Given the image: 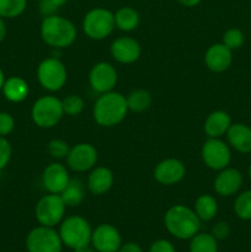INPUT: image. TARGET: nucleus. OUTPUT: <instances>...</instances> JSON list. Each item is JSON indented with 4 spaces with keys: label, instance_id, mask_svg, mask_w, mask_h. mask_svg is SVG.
<instances>
[{
    "label": "nucleus",
    "instance_id": "obj_1",
    "mask_svg": "<svg viewBox=\"0 0 251 252\" xmlns=\"http://www.w3.org/2000/svg\"><path fill=\"white\" fill-rule=\"evenodd\" d=\"M128 111L126 96L112 90L98 96L94 103L93 116L98 126L111 128L122 123Z\"/></svg>",
    "mask_w": 251,
    "mask_h": 252
},
{
    "label": "nucleus",
    "instance_id": "obj_2",
    "mask_svg": "<svg viewBox=\"0 0 251 252\" xmlns=\"http://www.w3.org/2000/svg\"><path fill=\"white\" fill-rule=\"evenodd\" d=\"M164 224L170 235L179 240H191L201 229V220L197 214L184 204L170 207L164 216Z\"/></svg>",
    "mask_w": 251,
    "mask_h": 252
},
{
    "label": "nucleus",
    "instance_id": "obj_3",
    "mask_svg": "<svg viewBox=\"0 0 251 252\" xmlns=\"http://www.w3.org/2000/svg\"><path fill=\"white\" fill-rule=\"evenodd\" d=\"M41 37L47 46L54 49L70 47L78 37L75 25L61 15L43 17L41 24Z\"/></svg>",
    "mask_w": 251,
    "mask_h": 252
},
{
    "label": "nucleus",
    "instance_id": "obj_4",
    "mask_svg": "<svg viewBox=\"0 0 251 252\" xmlns=\"http://www.w3.org/2000/svg\"><path fill=\"white\" fill-rule=\"evenodd\" d=\"M59 236L63 245L74 251L91 245L93 228L84 217H66L59 224Z\"/></svg>",
    "mask_w": 251,
    "mask_h": 252
},
{
    "label": "nucleus",
    "instance_id": "obj_5",
    "mask_svg": "<svg viewBox=\"0 0 251 252\" xmlns=\"http://www.w3.org/2000/svg\"><path fill=\"white\" fill-rule=\"evenodd\" d=\"M64 116L62 100L57 96H41L33 102L31 108V118L34 125L43 129L53 128L61 122Z\"/></svg>",
    "mask_w": 251,
    "mask_h": 252
},
{
    "label": "nucleus",
    "instance_id": "obj_6",
    "mask_svg": "<svg viewBox=\"0 0 251 252\" xmlns=\"http://www.w3.org/2000/svg\"><path fill=\"white\" fill-rule=\"evenodd\" d=\"M115 29V12L106 7H94L83 19L84 33L94 41L107 38Z\"/></svg>",
    "mask_w": 251,
    "mask_h": 252
},
{
    "label": "nucleus",
    "instance_id": "obj_7",
    "mask_svg": "<svg viewBox=\"0 0 251 252\" xmlns=\"http://www.w3.org/2000/svg\"><path fill=\"white\" fill-rule=\"evenodd\" d=\"M68 79V71L63 62L57 57L43 59L37 66V80L47 91L56 93L64 88Z\"/></svg>",
    "mask_w": 251,
    "mask_h": 252
},
{
    "label": "nucleus",
    "instance_id": "obj_8",
    "mask_svg": "<svg viewBox=\"0 0 251 252\" xmlns=\"http://www.w3.org/2000/svg\"><path fill=\"white\" fill-rule=\"evenodd\" d=\"M66 206L62 199L61 194L48 193L46 196L41 197L37 202L36 208H34V216L39 225L54 226L59 225L64 219Z\"/></svg>",
    "mask_w": 251,
    "mask_h": 252
},
{
    "label": "nucleus",
    "instance_id": "obj_9",
    "mask_svg": "<svg viewBox=\"0 0 251 252\" xmlns=\"http://www.w3.org/2000/svg\"><path fill=\"white\" fill-rule=\"evenodd\" d=\"M63 243L54 228L39 225L32 229L26 238L29 252H62Z\"/></svg>",
    "mask_w": 251,
    "mask_h": 252
},
{
    "label": "nucleus",
    "instance_id": "obj_10",
    "mask_svg": "<svg viewBox=\"0 0 251 252\" xmlns=\"http://www.w3.org/2000/svg\"><path fill=\"white\" fill-rule=\"evenodd\" d=\"M201 157L207 167L220 171L230 164L231 150L228 143L220 138H208L202 145Z\"/></svg>",
    "mask_w": 251,
    "mask_h": 252
},
{
    "label": "nucleus",
    "instance_id": "obj_11",
    "mask_svg": "<svg viewBox=\"0 0 251 252\" xmlns=\"http://www.w3.org/2000/svg\"><path fill=\"white\" fill-rule=\"evenodd\" d=\"M66 164L74 172H86L96 166L98 154L96 148L90 143H78L69 150Z\"/></svg>",
    "mask_w": 251,
    "mask_h": 252
},
{
    "label": "nucleus",
    "instance_id": "obj_12",
    "mask_svg": "<svg viewBox=\"0 0 251 252\" xmlns=\"http://www.w3.org/2000/svg\"><path fill=\"white\" fill-rule=\"evenodd\" d=\"M117 70L107 62H98L94 64L89 73V84L91 89L100 95L112 91L117 85Z\"/></svg>",
    "mask_w": 251,
    "mask_h": 252
},
{
    "label": "nucleus",
    "instance_id": "obj_13",
    "mask_svg": "<svg viewBox=\"0 0 251 252\" xmlns=\"http://www.w3.org/2000/svg\"><path fill=\"white\" fill-rule=\"evenodd\" d=\"M122 245L118 229L111 224H100L93 229L91 246L96 252H117Z\"/></svg>",
    "mask_w": 251,
    "mask_h": 252
},
{
    "label": "nucleus",
    "instance_id": "obj_14",
    "mask_svg": "<svg viewBox=\"0 0 251 252\" xmlns=\"http://www.w3.org/2000/svg\"><path fill=\"white\" fill-rule=\"evenodd\" d=\"M186 175V166L176 158L161 160L154 169V179L164 186H174L181 182Z\"/></svg>",
    "mask_w": 251,
    "mask_h": 252
},
{
    "label": "nucleus",
    "instance_id": "obj_15",
    "mask_svg": "<svg viewBox=\"0 0 251 252\" xmlns=\"http://www.w3.org/2000/svg\"><path fill=\"white\" fill-rule=\"evenodd\" d=\"M70 181V175L65 165L61 162H51L42 172V185L48 193L61 194Z\"/></svg>",
    "mask_w": 251,
    "mask_h": 252
},
{
    "label": "nucleus",
    "instance_id": "obj_16",
    "mask_svg": "<svg viewBox=\"0 0 251 252\" xmlns=\"http://www.w3.org/2000/svg\"><path fill=\"white\" fill-rule=\"evenodd\" d=\"M110 52L112 58L121 64H132L139 59L142 54V46L135 38L122 36L113 39Z\"/></svg>",
    "mask_w": 251,
    "mask_h": 252
},
{
    "label": "nucleus",
    "instance_id": "obj_17",
    "mask_svg": "<svg viewBox=\"0 0 251 252\" xmlns=\"http://www.w3.org/2000/svg\"><path fill=\"white\" fill-rule=\"evenodd\" d=\"M243 184V174L235 167L228 166L218 171V175L214 177L213 189L220 197H231L240 191Z\"/></svg>",
    "mask_w": 251,
    "mask_h": 252
},
{
    "label": "nucleus",
    "instance_id": "obj_18",
    "mask_svg": "<svg viewBox=\"0 0 251 252\" xmlns=\"http://www.w3.org/2000/svg\"><path fill=\"white\" fill-rule=\"evenodd\" d=\"M204 63L213 73H223L228 70L233 63V51L221 42L212 44L204 54Z\"/></svg>",
    "mask_w": 251,
    "mask_h": 252
},
{
    "label": "nucleus",
    "instance_id": "obj_19",
    "mask_svg": "<svg viewBox=\"0 0 251 252\" xmlns=\"http://www.w3.org/2000/svg\"><path fill=\"white\" fill-rule=\"evenodd\" d=\"M115 176L108 167L95 166L88 176V189L95 196L106 194L113 186Z\"/></svg>",
    "mask_w": 251,
    "mask_h": 252
},
{
    "label": "nucleus",
    "instance_id": "obj_20",
    "mask_svg": "<svg viewBox=\"0 0 251 252\" xmlns=\"http://www.w3.org/2000/svg\"><path fill=\"white\" fill-rule=\"evenodd\" d=\"M229 147L241 154L251 153V127L245 123H231L226 132Z\"/></svg>",
    "mask_w": 251,
    "mask_h": 252
},
{
    "label": "nucleus",
    "instance_id": "obj_21",
    "mask_svg": "<svg viewBox=\"0 0 251 252\" xmlns=\"http://www.w3.org/2000/svg\"><path fill=\"white\" fill-rule=\"evenodd\" d=\"M231 123V117L228 112L223 110L213 111L204 121V133L208 138H221L226 134Z\"/></svg>",
    "mask_w": 251,
    "mask_h": 252
},
{
    "label": "nucleus",
    "instance_id": "obj_22",
    "mask_svg": "<svg viewBox=\"0 0 251 252\" xmlns=\"http://www.w3.org/2000/svg\"><path fill=\"white\" fill-rule=\"evenodd\" d=\"M1 93L7 101L20 103L27 98L30 94V85L21 76H10L5 79Z\"/></svg>",
    "mask_w": 251,
    "mask_h": 252
},
{
    "label": "nucleus",
    "instance_id": "obj_23",
    "mask_svg": "<svg viewBox=\"0 0 251 252\" xmlns=\"http://www.w3.org/2000/svg\"><path fill=\"white\" fill-rule=\"evenodd\" d=\"M139 12L130 6H122L115 12V24L123 32H132L139 26Z\"/></svg>",
    "mask_w": 251,
    "mask_h": 252
},
{
    "label": "nucleus",
    "instance_id": "obj_24",
    "mask_svg": "<svg viewBox=\"0 0 251 252\" xmlns=\"http://www.w3.org/2000/svg\"><path fill=\"white\" fill-rule=\"evenodd\" d=\"M193 211L201 221H211L218 213V202L212 194H201L194 202Z\"/></svg>",
    "mask_w": 251,
    "mask_h": 252
},
{
    "label": "nucleus",
    "instance_id": "obj_25",
    "mask_svg": "<svg viewBox=\"0 0 251 252\" xmlns=\"http://www.w3.org/2000/svg\"><path fill=\"white\" fill-rule=\"evenodd\" d=\"M66 207H78L85 199V186L79 179H70L69 184L61 193Z\"/></svg>",
    "mask_w": 251,
    "mask_h": 252
},
{
    "label": "nucleus",
    "instance_id": "obj_26",
    "mask_svg": "<svg viewBox=\"0 0 251 252\" xmlns=\"http://www.w3.org/2000/svg\"><path fill=\"white\" fill-rule=\"evenodd\" d=\"M126 100H127L128 110L135 113L149 110L153 102L152 95L145 89H135L132 93L128 94V96H126Z\"/></svg>",
    "mask_w": 251,
    "mask_h": 252
},
{
    "label": "nucleus",
    "instance_id": "obj_27",
    "mask_svg": "<svg viewBox=\"0 0 251 252\" xmlns=\"http://www.w3.org/2000/svg\"><path fill=\"white\" fill-rule=\"evenodd\" d=\"M189 252H218V240L211 233H198L189 241Z\"/></svg>",
    "mask_w": 251,
    "mask_h": 252
},
{
    "label": "nucleus",
    "instance_id": "obj_28",
    "mask_svg": "<svg viewBox=\"0 0 251 252\" xmlns=\"http://www.w3.org/2000/svg\"><path fill=\"white\" fill-rule=\"evenodd\" d=\"M234 213L241 220H251V189H246L236 196Z\"/></svg>",
    "mask_w": 251,
    "mask_h": 252
},
{
    "label": "nucleus",
    "instance_id": "obj_29",
    "mask_svg": "<svg viewBox=\"0 0 251 252\" xmlns=\"http://www.w3.org/2000/svg\"><path fill=\"white\" fill-rule=\"evenodd\" d=\"M27 0H0V17L15 19L25 12Z\"/></svg>",
    "mask_w": 251,
    "mask_h": 252
},
{
    "label": "nucleus",
    "instance_id": "obj_30",
    "mask_svg": "<svg viewBox=\"0 0 251 252\" xmlns=\"http://www.w3.org/2000/svg\"><path fill=\"white\" fill-rule=\"evenodd\" d=\"M62 106H63L64 115L76 117V116L83 113L84 108H85V101L81 96L71 94V95H68L62 100Z\"/></svg>",
    "mask_w": 251,
    "mask_h": 252
},
{
    "label": "nucleus",
    "instance_id": "obj_31",
    "mask_svg": "<svg viewBox=\"0 0 251 252\" xmlns=\"http://www.w3.org/2000/svg\"><path fill=\"white\" fill-rule=\"evenodd\" d=\"M245 42V36L241 30L236 29V27H231V29L226 30L223 34V41L221 43L225 44L229 49L235 51L239 49Z\"/></svg>",
    "mask_w": 251,
    "mask_h": 252
},
{
    "label": "nucleus",
    "instance_id": "obj_32",
    "mask_svg": "<svg viewBox=\"0 0 251 252\" xmlns=\"http://www.w3.org/2000/svg\"><path fill=\"white\" fill-rule=\"evenodd\" d=\"M47 150H48V154L51 155L53 159L61 160L65 159L69 154V150H70V147H69L68 143L63 139H59V138H54L47 145Z\"/></svg>",
    "mask_w": 251,
    "mask_h": 252
},
{
    "label": "nucleus",
    "instance_id": "obj_33",
    "mask_svg": "<svg viewBox=\"0 0 251 252\" xmlns=\"http://www.w3.org/2000/svg\"><path fill=\"white\" fill-rule=\"evenodd\" d=\"M12 157V147L6 137H0V171L9 165Z\"/></svg>",
    "mask_w": 251,
    "mask_h": 252
},
{
    "label": "nucleus",
    "instance_id": "obj_34",
    "mask_svg": "<svg viewBox=\"0 0 251 252\" xmlns=\"http://www.w3.org/2000/svg\"><path fill=\"white\" fill-rule=\"evenodd\" d=\"M15 129V118L9 112H0V137H7Z\"/></svg>",
    "mask_w": 251,
    "mask_h": 252
},
{
    "label": "nucleus",
    "instance_id": "obj_35",
    "mask_svg": "<svg viewBox=\"0 0 251 252\" xmlns=\"http://www.w3.org/2000/svg\"><path fill=\"white\" fill-rule=\"evenodd\" d=\"M211 234L217 239L218 241L225 240L228 236L230 235V226L226 221H217L213 226H212Z\"/></svg>",
    "mask_w": 251,
    "mask_h": 252
},
{
    "label": "nucleus",
    "instance_id": "obj_36",
    "mask_svg": "<svg viewBox=\"0 0 251 252\" xmlns=\"http://www.w3.org/2000/svg\"><path fill=\"white\" fill-rule=\"evenodd\" d=\"M149 252H176V250L171 241L166 239H159L150 245Z\"/></svg>",
    "mask_w": 251,
    "mask_h": 252
},
{
    "label": "nucleus",
    "instance_id": "obj_37",
    "mask_svg": "<svg viewBox=\"0 0 251 252\" xmlns=\"http://www.w3.org/2000/svg\"><path fill=\"white\" fill-rule=\"evenodd\" d=\"M38 9H39V12L42 14V16L48 17V16H53V15H56L59 7L56 6L51 0H39Z\"/></svg>",
    "mask_w": 251,
    "mask_h": 252
},
{
    "label": "nucleus",
    "instance_id": "obj_38",
    "mask_svg": "<svg viewBox=\"0 0 251 252\" xmlns=\"http://www.w3.org/2000/svg\"><path fill=\"white\" fill-rule=\"evenodd\" d=\"M117 252H143V249L135 243H127L122 244Z\"/></svg>",
    "mask_w": 251,
    "mask_h": 252
},
{
    "label": "nucleus",
    "instance_id": "obj_39",
    "mask_svg": "<svg viewBox=\"0 0 251 252\" xmlns=\"http://www.w3.org/2000/svg\"><path fill=\"white\" fill-rule=\"evenodd\" d=\"M180 5L185 7H194L202 1V0H176Z\"/></svg>",
    "mask_w": 251,
    "mask_h": 252
},
{
    "label": "nucleus",
    "instance_id": "obj_40",
    "mask_svg": "<svg viewBox=\"0 0 251 252\" xmlns=\"http://www.w3.org/2000/svg\"><path fill=\"white\" fill-rule=\"evenodd\" d=\"M6 33H7L6 24H5V21H4V19H2V17H0V43H1V42L5 39V37H6Z\"/></svg>",
    "mask_w": 251,
    "mask_h": 252
},
{
    "label": "nucleus",
    "instance_id": "obj_41",
    "mask_svg": "<svg viewBox=\"0 0 251 252\" xmlns=\"http://www.w3.org/2000/svg\"><path fill=\"white\" fill-rule=\"evenodd\" d=\"M51 1L53 2V4L56 5V6L61 7V6H63L64 4H66V1H68V0H51Z\"/></svg>",
    "mask_w": 251,
    "mask_h": 252
},
{
    "label": "nucleus",
    "instance_id": "obj_42",
    "mask_svg": "<svg viewBox=\"0 0 251 252\" xmlns=\"http://www.w3.org/2000/svg\"><path fill=\"white\" fill-rule=\"evenodd\" d=\"M4 81H5L4 71H2V70H1V68H0V91H1L2 85H4Z\"/></svg>",
    "mask_w": 251,
    "mask_h": 252
},
{
    "label": "nucleus",
    "instance_id": "obj_43",
    "mask_svg": "<svg viewBox=\"0 0 251 252\" xmlns=\"http://www.w3.org/2000/svg\"><path fill=\"white\" fill-rule=\"evenodd\" d=\"M95 250L93 249H90V246H86V248H83V249H79V250H75V252H94Z\"/></svg>",
    "mask_w": 251,
    "mask_h": 252
},
{
    "label": "nucleus",
    "instance_id": "obj_44",
    "mask_svg": "<svg viewBox=\"0 0 251 252\" xmlns=\"http://www.w3.org/2000/svg\"><path fill=\"white\" fill-rule=\"evenodd\" d=\"M248 174H249V179H250V181H251V162H250V165H249Z\"/></svg>",
    "mask_w": 251,
    "mask_h": 252
}]
</instances>
